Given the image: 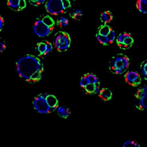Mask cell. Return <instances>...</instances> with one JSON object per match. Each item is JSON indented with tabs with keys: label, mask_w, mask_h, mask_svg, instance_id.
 Listing matches in <instances>:
<instances>
[{
	"label": "cell",
	"mask_w": 147,
	"mask_h": 147,
	"mask_svg": "<svg viewBox=\"0 0 147 147\" xmlns=\"http://www.w3.org/2000/svg\"><path fill=\"white\" fill-rule=\"evenodd\" d=\"M16 67L19 76L31 84L38 82L44 71L42 61L31 54H26L19 59L16 63Z\"/></svg>",
	"instance_id": "1"
},
{
	"label": "cell",
	"mask_w": 147,
	"mask_h": 147,
	"mask_svg": "<svg viewBox=\"0 0 147 147\" xmlns=\"http://www.w3.org/2000/svg\"><path fill=\"white\" fill-rule=\"evenodd\" d=\"M33 104L35 109L38 112L48 113L57 109L58 106V101L53 95L41 93L35 97Z\"/></svg>",
	"instance_id": "2"
},
{
	"label": "cell",
	"mask_w": 147,
	"mask_h": 147,
	"mask_svg": "<svg viewBox=\"0 0 147 147\" xmlns=\"http://www.w3.org/2000/svg\"><path fill=\"white\" fill-rule=\"evenodd\" d=\"M55 25L54 20L50 16L42 15L35 20L34 25V31L38 36L45 37L53 32Z\"/></svg>",
	"instance_id": "3"
},
{
	"label": "cell",
	"mask_w": 147,
	"mask_h": 147,
	"mask_svg": "<svg viewBox=\"0 0 147 147\" xmlns=\"http://www.w3.org/2000/svg\"><path fill=\"white\" fill-rule=\"evenodd\" d=\"M129 65L128 57L124 54L119 53L111 58L109 68L111 73L115 74H121L126 71Z\"/></svg>",
	"instance_id": "4"
},
{
	"label": "cell",
	"mask_w": 147,
	"mask_h": 147,
	"mask_svg": "<svg viewBox=\"0 0 147 147\" xmlns=\"http://www.w3.org/2000/svg\"><path fill=\"white\" fill-rule=\"evenodd\" d=\"M71 6L69 0H48L45 7L47 12L56 16L67 12Z\"/></svg>",
	"instance_id": "5"
},
{
	"label": "cell",
	"mask_w": 147,
	"mask_h": 147,
	"mask_svg": "<svg viewBox=\"0 0 147 147\" xmlns=\"http://www.w3.org/2000/svg\"><path fill=\"white\" fill-rule=\"evenodd\" d=\"M71 40L69 34L63 31L57 32L53 39V46L57 51L60 52L66 51L69 48Z\"/></svg>",
	"instance_id": "6"
},
{
	"label": "cell",
	"mask_w": 147,
	"mask_h": 147,
	"mask_svg": "<svg viewBox=\"0 0 147 147\" xmlns=\"http://www.w3.org/2000/svg\"><path fill=\"white\" fill-rule=\"evenodd\" d=\"M135 103L138 110L147 109V85L139 88L135 95Z\"/></svg>",
	"instance_id": "7"
},
{
	"label": "cell",
	"mask_w": 147,
	"mask_h": 147,
	"mask_svg": "<svg viewBox=\"0 0 147 147\" xmlns=\"http://www.w3.org/2000/svg\"><path fill=\"white\" fill-rule=\"evenodd\" d=\"M53 46L51 42L43 40L38 42L35 48V51L38 57L41 58L46 57L51 53Z\"/></svg>",
	"instance_id": "8"
},
{
	"label": "cell",
	"mask_w": 147,
	"mask_h": 147,
	"mask_svg": "<svg viewBox=\"0 0 147 147\" xmlns=\"http://www.w3.org/2000/svg\"><path fill=\"white\" fill-rule=\"evenodd\" d=\"M134 42L133 38L129 33H121L117 36V43L121 49L123 50L129 49L131 47Z\"/></svg>",
	"instance_id": "9"
},
{
	"label": "cell",
	"mask_w": 147,
	"mask_h": 147,
	"mask_svg": "<svg viewBox=\"0 0 147 147\" xmlns=\"http://www.w3.org/2000/svg\"><path fill=\"white\" fill-rule=\"evenodd\" d=\"M96 34L107 38L110 45L112 44L114 41L115 34L112 28L106 24L99 26L97 31Z\"/></svg>",
	"instance_id": "10"
},
{
	"label": "cell",
	"mask_w": 147,
	"mask_h": 147,
	"mask_svg": "<svg viewBox=\"0 0 147 147\" xmlns=\"http://www.w3.org/2000/svg\"><path fill=\"white\" fill-rule=\"evenodd\" d=\"M125 82L130 86H138L141 82V78L139 74L134 71H129L125 75Z\"/></svg>",
	"instance_id": "11"
},
{
	"label": "cell",
	"mask_w": 147,
	"mask_h": 147,
	"mask_svg": "<svg viewBox=\"0 0 147 147\" xmlns=\"http://www.w3.org/2000/svg\"><path fill=\"white\" fill-rule=\"evenodd\" d=\"M9 7L14 11H22L26 5L25 0H7Z\"/></svg>",
	"instance_id": "12"
},
{
	"label": "cell",
	"mask_w": 147,
	"mask_h": 147,
	"mask_svg": "<svg viewBox=\"0 0 147 147\" xmlns=\"http://www.w3.org/2000/svg\"><path fill=\"white\" fill-rule=\"evenodd\" d=\"M98 94L99 98L104 101L110 100L112 96V92L110 90L107 88L101 89Z\"/></svg>",
	"instance_id": "13"
},
{
	"label": "cell",
	"mask_w": 147,
	"mask_h": 147,
	"mask_svg": "<svg viewBox=\"0 0 147 147\" xmlns=\"http://www.w3.org/2000/svg\"><path fill=\"white\" fill-rule=\"evenodd\" d=\"M69 16L73 20L79 21L82 18L83 12L80 9H73L70 11Z\"/></svg>",
	"instance_id": "14"
},
{
	"label": "cell",
	"mask_w": 147,
	"mask_h": 147,
	"mask_svg": "<svg viewBox=\"0 0 147 147\" xmlns=\"http://www.w3.org/2000/svg\"><path fill=\"white\" fill-rule=\"evenodd\" d=\"M113 18L112 13L109 11L103 12L100 16V20L101 22L105 24L111 22Z\"/></svg>",
	"instance_id": "15"
},
{
	"label": "cell",
	"mask_w": 147,
	"mask_h": 147,
	"mask_svg": "<svg viewBox=\"0 0 147 147\" xmlns=\"http://www.w3.org/2000/svg\"><path fill=\"white\" fill-rule=\"evenodd\" d=\"M57 110L58 115L61 118H67L70 115L69 109L65 107L58 106Z\"/></svg>",
	"instance_id": "16"
},
{
	"label": "cell",
	"mask_w": 147,
	"mask_h": 147,
	"mask_svg": "<svg viewBox=\"0 0 147 147\" xmlns=\"http://www.w3.org/2000/svg\"><path fill=\"white\" fill-rule=\"evenodd\" d=\"M136 7L140 12L147 13V0H137Z\"/></svg>",
	"instance_id": "17"
},
{
	"label": "cell",
	"mask_w": 147,
	"mask_h": 147,
	"mask_svg": "<svg viewBox=\"0 0 147 147\" xmlns=\"http://www.w3.org/2000/svg\"><path fill=\"white\" fill-rule=\"evenodd\" d=\"M69 24V21L67 18L61 17L59 18L56 21V24L60 28H63L67 26Z\"/></svg>",
	"instance_id": "18"
},
{
	"label": "cell",
	"mask_w": 147,
	"mask_h": 147,
	"mask_svg": "<svg viewBox=\"0 0 147 147\" xmlns=\"http://www.w3.org/2000/svg\"><path fill=\"white\" fill-rule=\"evenodd\" d=\"M85 92L88 94H95V84L89 83L86 85L84 89Z\"/></svg>",
	"instance_id": "19"
},
{
	"label": "cell",
	"mask_w": 147,
	"mask_h": 147,
	"mask_svg": "<svg viewBox=\"0 0 147 147\" xmlns=\"http://www.w3.org/2000/svg\"><path fill=\"white\" fill-rule=\"evenodd\" d=\"M140 69L144 79L147 81V59L142 62Z\"/></svg>",
	"instance_id": "20"
},
{
	"label": "cell",
	"mask_w": 147,
	"mask_h": 147,
	"mask_svg": "<svg viewBox=\"0 0 147 147\" xmlns=\"http://www.w3.org/2000/svg\"><path fill=\"white\" fill-rule=\"evenodd\" d=\"M89 83H90L89 80L86 74L83 76L80 80V86L82 88L84 89L85 87Z\"/></svg>",
	"instance_id": "21"
},
{
	"label": "cell",
	"mask_w": 147,
	"mask_h": 147,
	"mask_svg": "<svg viewBox=\"0 0 147 147\" xmlns=\"http://www.w3.org/2000/svg\"><path fill=\"white\" fill-rule=\"evenodd\" d=\"M123 147H139L138 144L134 141L129 140L125 142L123 144Z\"/></svg>",
	"instance_id": "22"
},
{
	"label": "cell",
	"mask_w": 147,
	"mask_h": 147,
	"mask_svg": "<svg viewBox=\"0 0 147 147\" xmlns=\"http://www.w3.org/2000/svg\"><path fill=\"white\" fill-rule=\"evenodd\" d=\"M87 74L90 83L95 84L98 82V78L95 75L93 74L89 73H87Z\"/></svg>",
	"instance_id": "23"
},
{
	"label": "cell",
	"mask_w": 147,
	"mask_h": 147,
	"mask_svg": "<svg viewBox=\"0 0 147 147\" xmlns=\"http://www.w3.org/2000/svg\"><path fill=\"white\" fill-rule=\"evenodd\" d=\"M28 1L32 5L37 6L43 4L46 0H28Z\"/></svg>",
	"instance_id": "24"
},
{
	"label": "cell",
	"mask_w": 147,
	"mask_h": 147,
	"mask_svg": "<svg viewBox=\"0 0 147 147\" xmlns=\"http://www.w3.org/2000/svg\"><path fill=\"white\" fill-rule=\"evenodd\" d=\"M6 48V45L5 42L3 40L1 39L0 42V52L2 53Z\"/></svg>",
	"instance_id": "25"
},
{
	"label": "cell",
	"mask_w": 147,
	"mask_h": 147,
	"mask_svg": "<svg viewBox=\"0 0 147 147\" xmlns=\"http://www.w3.org/2000/svg\"><path fill=\"white\" fill-rule=\"evenodd\" d=\"M100 83L98 82L95 84V94L99 93L100 91Z\"/></svg>",
	"instance_id": "26"
},
{
	"label": "cell",
	"mask_w": 147,
	"mask_h": 147,
	"mask_svg": "<svg viewBox=\"0 0 147 147\" xmlns=\"http://www.w3.org/2000/svg\"><path fill=\"white\" fill-rule=\"evenodd\" d=\"M4 25V20L3 18L0 16V30H1Z\"/></svg>",
	"instance_id": "27"
},
{
	"label": "cell",
	"mask_w": 147,
	"mask_h": 147,
	"mask_svg": "<svg viewBox=\"0 0 147 147\" xmlns=\"http://www.w3.org/2000/svg\"><path fill=\"white\" fill-rule=\"evenodd\" d=\"M73 1H75V0H73Z\"/></svg>",
	"instance_id": "28"
}]
</instances>
